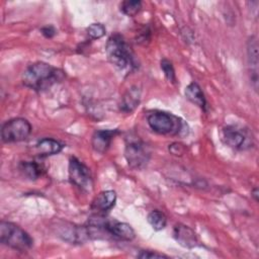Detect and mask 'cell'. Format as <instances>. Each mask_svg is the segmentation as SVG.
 <instances>
[{
	"mask_svg": "<svg viewBox=\"0 0 259 259\" xmlns=\"http://www.w3.org/2000/svg\"><path fill=\"white\" fill-rule=\"evenodd\" d=\"M251 195L254 197L255 201H258V188H257V187H255V188L252 190Z\"/></svg>",
	"mask_w": 259,
	"mask_h": 259,
	"instance_id": "d4e9b609",
	"label": "cell"
},
{
	"mask_svg": "<svg viewBox=\"0 0 259 259\" xmlns=\"http://www.w3.org/2000/svg\"><path fill=\"white\" fill-rule=\"evenodd\" d=\"M100 227L104 230V232L114 238H117L122 241H132L136 237L135 230L131 225L118 221H111L103 218Z\"/></svg>",
	"mask_w": 259,
	"mask_h": 259,
	"instance_id": "9c48e42d",
	"label": "cell"
},
{
	"mask_svg": "<svg viewBox=\"0 0 259 259\" xmlns=\"http://www.w3.org/2000/svg\"><path fill=\"white\" fill-rule=\"evenodd\" d=\"M173 237L176 242L184 248H194L198 245V239L195 232L188 226L178 224L174 227Z\"/></svg>",
	"mask_w": 259,
	"mask_h": 259,
	"instance_id": "7c38bea8",
	"label": "cell"
},
{
	"mask_svg": "<svg viewBox=\"0 0 259 259\" xmlns=\"http://www.w3.org/2000/svg\"><path fill=\"white\" fill-rule=\"evenodd\" d=\"M147 221L155 231H161L165 229L167 225V218L164 212L159 209H154L148 213Z\"/></svg>",
	"mask_w": 259,
	"mask_h": 259,
	"instance_id": "ac0fdd59",
	"label": "cell"
},
{
	"mask_svg": "<svg viewBox=\"0 0 259 259\" xmlns=\"http://www.w3.org/2000/svg\"><path fill=\"white\" fill-rule=\"evenodd\" d=\"M118 134L117 130H100V131H96L91 139V145L92 148L95 152L99 153V154H104L113 138Z\"/></svg>",
	"mask_w": 259,
	"mask_h": 259,
	"instance_id": "4fadbf2b",
	"label": "cell"
},
{
	"mask_svg": "<svg viewBox=\"0 0 259 259\" xmlns=\"http://www.w3.org/2000/svg\"><path fill=\"white\" fill-rule=\"evenodd\" d=\"M150 128L159 135H179L183 130V120L173 113L154 110L147 116Z\"/></svg>",
	"mask_w": 259,
	"mask_h": 259,
	"instance_id": "277c9868",
	"label": "cell"
},
{
	"mask_svg": "<svg viewBox=\"0 0 259 259\" xmlns=\"http://www.w3.org/2000/svg\"><path fill=\"white\" fill-rule=\"evenodd\" d=\"M141 101V89L138 86L131 87L122 96L119 108L121 111L131 113L140 104Z\"/></svg>",
	"mask_w": 259,
	"mask_h": 259,
	"instance_id": "5bb4252c",
	"label": "cell"
},
{
	"mask_svg": "<svg viewBox=\"0 0 259 259\" xmlns=\"http://www.w3.org/2000/svg\"><path fill=\"white\" fill-rule=\"evenodd\" d=\"M120 11L130 16H136L142 9V2L139 0H125L120 3Z\"/></svg>",
	"mask_w": 259,
	"mask_h": 259,
	"instance_id": "d6986e66",
	"label": "cell"
},
{
	"mask_svg": "<svg viewBox=\"0 0 259 259\" xmlns=\"http://www.w3.org/2000/svg\"><path fill=\"white\" fill-rule=\"evenodd\" d=\"M65 73L58 68L45 62H35L24 70L22 74V83L34 91H45L54 84L61 82Z\"/></svg>",
	"mask_w": 259,
	"mask_h": 259,
	"instance_id": "6da1fadb",
	"label": "cell"
},
{
	"mask_svg": "<svg viewBox=\"0 0 259 259\" xmlns=\"http://www.w3.org/2000/svg\"><path fill=\"white\" fill-rule=\"evenodd\" d=\"M30 122L23 117L7 120L1 127V139L4 143H18L26 140L31 134Z\"/></svg>",
	"mask_w": 259,
	"mask_h": 259,
	"instance_id": "8992f818",
	"label": "cell"
},
{
	"mask_svg": "<svg viewBox=\"0 0 259 259\" xmlns=\"http://www.w3.org/2000/svg\"><path fill=\"white\" fill-rule=\"evenodd\" d=\"M0 241L18 252H27L33 246V240L27 232L16 224L5 221L0 223Z\"/></svg>",
	"mask_w": 259,
	"mask_h": 259,
	"instance_id": "3957f363",
	"label": "cell"
},
{
	"mask_svg": "<svg viewBox=\"0 0 259 259\" xmlns=\"http://www.w3.org/2000/svg\"><path fill=\"white\" fill-rule=\"evenodd\" d=\"M138 258L142 259H150V258H168L167 255L163 253H159L157 251H150V250H143L137 255Z\"/></svg>",
	"mask_w": 259,
	"mask_h": 259,
	"instance_id": "7402d4cb",
	"label": "cell"
},
{
	"mask_svg": "<svg viewBox=\"0 0 259 259\" xmlns=\"http://www.w3.org/2000/svg\"><path fill=\"white\" fill-rule=\"evenodd\" d=\"M18 167L22 175L29 180H36L45 172L42 165L35 161H22Z\"/></svg>",
	"mask_w": 259,
	"mask_h": 259,
	"instance_id": "e0dca14e",
	"label": "cell"
},
{
	"mask_svg": "<svg viewBox=\"0 0 259 259\" xmlns=\"http://www.w3.org/2000/svg\"><path fill=\"white\" fill-rule=\"evenodd\" d=\"M40 32L45 37L52 38L56 34L57 30L53 25H47V26H44L40 28Z\"/></svg>",
	"mask_w": 259,
	"mask_h": 259,
	"instance_id": "cb8c5ba5",
	"label": "cell"
},
{
	"mask_svg": "<svg viewBox=\"0 0 259 259\" xmlns=\"http://www.w3.org/2000/svg\"><path fill=\"white\" fill-rule=\"evenodd\" d=\"M224 143L234 150H245L251 146L252 137L248 130L236 124L226 125L222 131Z\"/></svg>",
	"mask_w": 259,
	"mask_h": 259,
	"instance_id": "52a82bcc",
	"label": "cell"
},
{
	"mask_svg": "<svg viewBox=\"0 0 259 259\" xmlns=\"http://www.w3.org/2000/svg\"><path fill=\"white\" fill-rule=\"evenodd\" d=\"M185 97L193 104L200 107L202 110H206V100L200 86L196 82H191L184 91Z\"/></svg>",
	"mask_w": 259,
	"mask_h": 259,
	"instance_id": "2e32d148",
	"label": "cell"
},
{
	"mask_svg": "<svg viewBox=\"0 0 259 259\" xmlns=\"http://www.w3.org/2000/svg\"><path fill=\"white\" fill-rule=\"evenodd\" d=\"M184 151H185V147L181 143H173L169 145V152L173 155L181 156L184 153Z\"/></svg>",
	"mask_w": 259,
	"mask_h": 259,
	"instance_id": "603a6c76",
	"label": "cell"
},
{
	"mask_svg": "<svg viewBox=\"0 0 259 259\" xmlns=\"http://www.w3.org/2000/svg\"><path fill=\"white\" fill-rule=\"evenodd\" d=\"M151 157L149 147L137 137H128L125 142L124 158L127 165L135 170L144 169Z\"/></svg>",
	"mask_w": 259,
	"mask_h": 259,
	"instance_id": "5b68a950",
	"label": "cell"
},
{
	"mask_svg": "<svg viewBox=\"0 0 259 259\" xmlns=\"http://www.w3.org/2000/svg\"><path fill=\"white\" fill-rule=\"evenodd\" d=\"M160 67L166 79L171 83H176V75L172 63L167 59H162L160 62Z\"/></svg>",
	"mask_w": 259,
	"mask_h": 259,
	"instance_id": "ffe728a7",
	"label": "cell"
},
{
	"mask_svg": "<svg viewBox=\"0 0 259 259\" xmlns=\"http://www.w3.org/2000/svg\"><path fill=\"white\" fill-rule=\"evenodd\" d=\"M68 172L69 179L74 185L86 191L92 189L93 181L90 169L76 157L70 158Z\"/></svg>",
	"mask_w": 259,
	"mask_h": 259,
	"instance_id": "ba28073f",
	"label": "cell"
},
{
	"mask_svg": "<svg viewBox=\"0 0 259 259\" xmlns=\"http://www.w3.org/2000/svg\"><path fill=\"white\" fill-rule=\"evenodd\" d=\"M115 202L116 192L113 190H104L95 196L90 208L97 214H104L115 205Z\"/></svg>",
	"mask_w": 259,
	"mask_h": 259,
	"instance_id": "8fae6325",
	"label": "cell"
},
{
	"mask_svg": "<svg viewBox=\"0 0 259 259\" xmlns=\"http://www.w3.org/2000/svg\"><path fill=\"white\" fill-rule=\"evenodd\" d=\"M64 148V145L59 141L51 138H44L35 145V151L40 157H48L59 154Z\"/></svg>",
	"mask_w": 259,
	"mask_h": 259,
	"instance_id": "9a60e30c",
	"label": "cell"
},
{
	"mask_svg": "<svg viewBox=\"0 0 259 259\" xmlns=\"http://www.w3.org/2000/svg\"><path fill=\"white\" fill-rule=\"evenodd\" d=\"M247 62L251 85L255 91L258 90V41L252 35L247 41Z\"/></svg>",
	"mask_w": 259,
	"mask_h": 259,
	"instance_id": "30bf717a",
	"label": "cell"
},
{
	"mask_svg": "<svg viewBox=\"0 0 259 259\" xmlns=\"http://www.w3.org/2000/svg\"><path fill=\"white\" fill-rule=\"evenodd\" d=\"M87 34L89 35L90 38L92 39H97L102 37L105 34V27L101 23H91L87 28H86Z\"/></svg>",
	"mask_w": 259,
	"mask_h": 259,
	"instance_id": "44dd1931",
	"label": "cell"
},
{
	"mask_svg": "<svg viewBox=\"0 0 259 259\" xmlns=\"http://www.w3.org/2000/svg\"><path fill=\"white\" fill-rule=\"evenodd\" d=\"M105 52L108 61L117 69L131 71L137 68L135 55L121 34L113 33L108 37Z\"/></svg>",
	"mask_w": 259,
	"mask_h": 259,
	"instance_id": "7a4b0ae2",
	"label": "cell"
}]
</instances>
